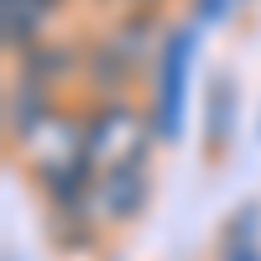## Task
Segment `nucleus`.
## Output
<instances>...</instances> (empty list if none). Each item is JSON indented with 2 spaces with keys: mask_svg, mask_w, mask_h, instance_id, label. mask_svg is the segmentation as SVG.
<instances>
[{
  "mask_svg": "<svg viewBox=\"0 0 261 261\" xmlns=\"http://www.w3.org/2000/svg\"><path fill=\"white\" fill-rule=\"evenodd\" d=\"M146 193H151V178L146 167H130V172H105V178L89 183V193H84V214H89L94 225H125L136 220V214L146 209Z\"/></svg>",
  "mask_w": 261,
  "mask_h": 261,
  "instance_id": "nucleus-3",
  "label": "nucleus"
},
{
  "mask_svg": "<svg viewBox=\"0 0 261 261\" xmlns=\"http://www.w3.org/2000/svg\"><path fill=\"white\" fill-rule=\"evenodd\" d=\"M230 120H235V84H230V73H214L209 79V99H204V141H209V151L225 146Z\"/></svg>",
  "mask_w": 261,
  "mask_h": 261,
  "instance_id": "nucleus-6",
  "label": "nucleus"
},
{
  "mask_svg": "<svg viewBox=\"0 0 261 261\" xmlns=\"http://www.w3.org/2000/svg\"><path fill=\"white\" fill-rule=\"evenodd\" d=\"M193 6H199V21H214V16L230 11V0H193Z\"/></svg>",
  "mask_w": 261,
  "mask_h": 261,
  "instance_id": "nucleus-8",
  "label": "nucleus"
},
{
  "mask_svg": "<svg viewBox=\"0 0 261 261\" xmlns=\"http://www.w3.org/2000/svg\"><path fill=\"white\" fill-rule=\"evenodd\" d=\"M47 115H53V89L21 73V84H11V94H6V125H11V136L21 141L37 120H47Z\"/></svg>",
  "mask_w": 261,
  "mask_h": 261,
  "instance_id": "nucleus-4",
  "label": "nucleus"
},
{
  "mask_svg": "<svg viewBox=\"0 0 261 261\" xmlns=\"http://www.w3.org/2000/svg\"><path fill=\"white\" fill-rule=\"evenodd\" d=\"M188 63H193V27H172L157 58V105H151V125L157 141H172L183 130V89H188Z\"/></svg>",
  "mask_w": 261,
  "mask_h": 261,
  "instance_id": "nucleus-2",
  "label": "nucleus"
},
{
  "mask_svg": "<svg viewBox=\"0 0 261 261\" xmlns=\"http://www.w3.org/2000/svg\"><path fill=\"white\" fill-rule=\"evenodd\" d=\"M151 141H157V125H151L141 110H130L120 99H105L89 115V167H94V178L146 167Z\"/></svg>",
  "mask_w": 261,
  "mask_h": 261,
  "instance_id": "nucleus-1",
  "label": "nucleus"
},
{
  "mask_svg": "<svg viewBox=\"0 0 261 261\" xmlns=\"http://www.w3.org/2000/svg\"><path fill=\"white\" fill-rule=\"evenodd\" d=\"M58 11V0H0V32H6V47L32 53L37 47V27Z\"/></svg>",
  "mask_w": 261,
  "mask_h": 261,
  "instance_id": "nucleus-5",
  "label": "nucleus"
},
{
  "mask_svg": "<svg viewBox=\"0 0 261 261\" xmlns=\"http://www.w3.org/2000/svg\"><path fill=\"white\" fill-rule=\"evenodd\" d=\"M136 6H157V0H136Z\"/></svg>",
  "mask_w": 261,
  "mask_h": 261,
  "instance_id": "nucleus-9",
  "label": "nucleus"
},
{
  "mask_svg": "<svg viewBox=\"0 0 261 261\" xmlns=\"http://www.w3.org/2000/svg\"><path fill=\"white\" fill-rule=\"evenodd\" d=\"M214 261H261V246L251 241V209L235 220V230H225V246Z\"/></svg>",
  "mask_w": 261,
  "mask_h": 261,
  "instance_id": "nucleus-7",
  "label": "nucleus"
}]
</instances>
